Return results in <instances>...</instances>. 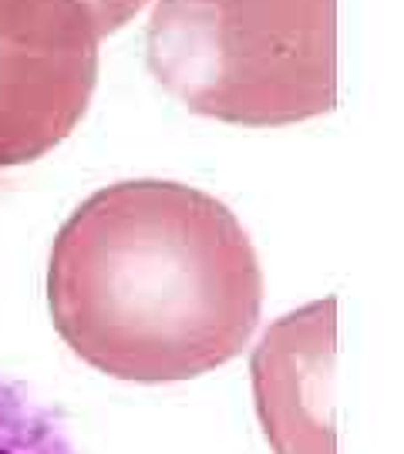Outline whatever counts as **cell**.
<instances>
[{
    "instance_id": "6da1fadb",
    "label": "cell",
    "mask_w": 404,
    "mask_h": 454,
    "mask_svg": "<svg viewBox=\"0 0 404 454\" xmlns=\"http://www.w3.org/2000/svg\"><path fill=\"white\" fill-rule=\"evenodd\" d=\"M48 309L95 371L176 384L240 357L263 313V270L216 195L182 182H115L58 229Z\"/></svg>"
},
{
    "instance_id": "7a4b0ae2",
    "label": "cell",
    "mask_w": 404,
    "mask_h": 454,
    "mask_svg": "<svg viewBox=\"0 0 404 454\" xmlns=\"http://www.w3.org/2000/svg\"><path fill=\"white\" fill-rule=\"evenodd\" d=\"M146 58L193 114L297 125L337 105V0H155Z\"/></svg>"
},
{
    "instance_id": "3957f363",
    "label": "cell",
    "mask_w": 404,
    "mask_h": 454,
    "mask_svg": "<svg viewBox=\"0 0 404 454\" xmlns=\"http://www.w3.org/2000/svg\"><path fill=\"white\" fill-rule=\"evenodd\" d=\"M101 41L81 0H0V168L44 159L78 129Z\"/></svg>"
},
{
    "instance_id": "277c9868",
    "label": "cell",
    "mask_w": 404,
    "mask_h": 454,
    "mask_svg": "<svg viewBox=\"0 0 404 454\" xmlns=\"http://www.w3.org/2000/svg\"><path fill=\"white\" fill-rule=\"evenodd\" d=\"M337 300L280 317L253 354V394L276 454H337L334 431Z\"/></svg>"
},
{
    "instance_id": "5b68a950",
    "label": "cell",
    "mask_w": 404,
    "mask_h": 454,
    "mask_svg": "<svg viewBox=\"0 0 404 454\" xmlns=\"http://www.w3.org/2000/svg\"><path fill=\"white\" fill-rule=\"evenodd\" d=\"M0 454H78L65 421L28 387L0 377Z\"/></svg>"
},
{
    "instance_id": "8992f818",
    "label": "cell",
    "mask_w": 404,
    "mask_h": 454,
    "mask_svg": "<svg viewBox=\"0 0 404 454\" xmlns=\"http://www.w3.org/2000/svg\"><path fill=\"white\" fill-rule=\"evenodd\" d=\"M81 4L88 7V14L95 17L98 34L108 37V34L122 31L139 11H146L148 0H81Z\"/></svg>"
}]
</instances>
